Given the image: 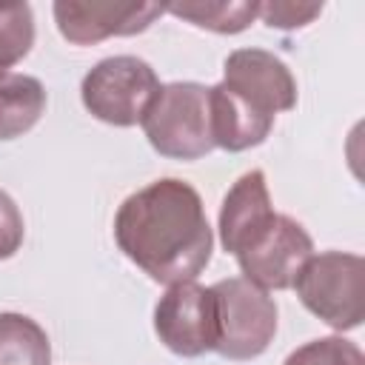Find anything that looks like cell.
Wrapping results in <instances>:
<instances>
[{"label": "cell", "instance_id": "cell-11", "mask_svg": "<svg viewBox=\"0 0 365 365\" xmlns=\"http://www.w3.org/2000/svg\"><path fill=\"white\" fill-rule=\"evenodd\" d=\"M208 103H211L214 148L220 145L225 151H245L259 145L274 128V117L257 111L222 83L208 88Z\"/></svg>", "mask_w": 365, "mask_h": 365}, {"label": "cell", "instance_id": "cell-10", "mask_svg": "<svg viewBox=\"0 0 365 365\" xmlns=\"http://www.w3.org/2000/svg\"><path fill=\"white\" fill-rule=\"evenodd\" d=\"M271 194L265 185V174L259 168L245 171L225 194L220 208V242L228 254H240L271 220H274Z\"/></svg>", "mask_w": 365, "mask_h": 365}, {"label": "cell", "instance_id": "cell-17", "mask_svg": "<svg viewBox=\"0 0 365 365\" xmlns=\"http://www.w3.org/2000/svg\"><path fill=\"white\" fill-rule=\"evenodd\" d=\"M322 11L319 3H259V14L271 29H299L308 26Z\"/></svg>", "mask_w": 365, "mask_h": 365}, {"label": "cell", "instance_id": "cell-4", "mask_svg": "<svg viewBox=\"0 0 365 365\" xmlns=\"http://www.w3.org/2000/svg\"><path fill=\"white\" fill-rule=\"evenodd\" d=\"M160 91L157 71L134 57V54H117L100 60L80 86L83 106L108 125H137L148 106L154 103Z\"/></svg>", "mask_w": 365, "mask_h": 365}, {"label": "cell", "instance_id": "cell-9", "mask_svg": "<svg viewBox=\"0 0 365 365\" xmlns=\"http://www.w3.org/2000/svg\"><path fill=\"white\" fill-rule=\"evenodd\" d=\"M160 14H165L163 3H77V0L54 3L57 29L74 46H91L108 37L140 34Z\"/></svg>", "mask_w": 365, "mask_h": 365}, {"label": "cell", "instance_id": "cell-16", "mask_svg": "<svg viewBox=\"0 0 365 365\" xmlns=\"http://www.w3.org/2000/svg\"><path fill=\"white\" fill-rule=\"evenodd\" d=\"M282 365H365L356 342L342 336H319L288 354Z\"/></svg>", "mask_w": 365, "mask_h": 365}, {"label": "cell", "instance_id": "cell-18", "mask_svg": "<svg viewBox=\"0 0 365 365\" xmlns=\"http://www.w3.org/2000/svg\"><path fill=\"white\" fill-rule=\"evenodd\" d=\"M26 237V225H23V214L14 205V200L0 191V259H9L17 254V248L23 245Z\"/></svg>", "mask_w": 365, "mask_h": 365}, {"label": "cell", "instance_id": "cell-15", "mask_svg": "<svg viewBox=\"0 0 365 365\" xmlns=\"http://www.w3.org/2000/svg\"><path fill=\"white\" fill-rule=\"evenodd\" d=\"M34 46V14L29 3H0V71L20 63Z\"/></svg>", "mask_w": 365, "mask_h": 365}, {"label": "cell", "instance_id": "cell-6", "mask_svg": "<svg viewBox=\"0 0 365 365\" xmlns=\"http://www.w3.org/2000/svg\"><path fill=\"white\" fill-rule=\"evenodd\" d=\"M314 254L308 231L288 214L274 220L237 254L242 279L262 291H285L294 285L299 268Z\"/></svg>", "mask_w": 365, "mask_h": 365}, {"label": "cell", "instance_id": "cell-8", "mask_svg": "<svg viewBox=\"0 0 365 365\" xmlns=\"http://www.w3.org/2000/svg\"><path fill=\"white\" fill-rule=\"evenodd\" d=\"M222 71V86L268 117H277V111H288L297 106V80L291 68L265 48L231 51Z\"/></svg>", "mask_w": 365, "mask_h": 365}, {"label": "cell", "instance_id": "cell-3", "mask_svg": "<svg viewBox=\"0 0 365 365\" xmlns=\"http://www.w3.org/2000/svg\"><path fill=\"white\" fill-rule=\"evenodd\" d=\"M291 288L314 317L336 331H351L365 317V262L356 254H311Z\"/></svg>", "mask_w": 365, "mask_h": 365}, {"label": "cell", "instance_id": "cell-14", "mask_svg": "<svg viewBox=\"0 0 365 365\" xmlns=\"http://www.w3.org/2000/svg\"><path fill=\"white\" fill-rule=\"evenodd\" d=\"M174 17L194 23L197 29H208L217 34H237L251 26L259 14V3L248 0H194V3H171L165 6Z\"/></svg>", "mask_w": 365, "mask_h": 365}, {"label": "cell", "instance_id": "cell-12", "mask_svg": "<svg viewBox=\"0 0 365 365\" xmlns=\"http://www.w3.org/2000/svg\"><path fill=\"white\" fill-rule=\"evenodd\" d=\"M46 111V88L37 77L0 71V140H14L34 128Z\"/></svg>", "mask_w": 365, "mask_h": 365}, {"label": "cell", "instance_id": "cell-1", "mask_svg": "<svg viewBox=\"0 0 365 365\" xmlns=\"http://www.w3.org/2000/svg\"><path fill=\"white\" fill-rule=\"evenodd\" d=\"M114 240L134 265L163 285L194 279L214 248L200 194L177 177L154 180L125 197L114 217Z\"/></svg>", "mask_w": 365, "mask_h": 365}, {"label": "cell", "instance_id": "cell-2", "mask_svg": "<svg viewBox=\"0 0 365 365\" xmlns=\"http://www.w3.org/2000/svg\"><path fill=\"white\" fill-rule=\"evenodd\" d=\"M151 148L171 160H200L214 148L208 88L200 83L160 86L140 120Z\"/></svg>", "mask_w": 365, "mask_h": 365}, {"label": "cell", "instance_id": "cell-7", "mask_svg": "<svg viewBox=\"0 0 365 365\" xmlns=\"http://www.w3.org/2000/svg\"><path fill=\"white\" fill-rule=\"evenodd\" d=\"M154 331L177 356H202L217 348L214 291L194 279L168 285L154 308Z\"/></svg>", "mask_w": 365, "mask_h": 365}, {"label": "cell", "instance_id": "cell-13", "mask_svg": "<svg viewBox=\"0 0 365 365\" xmlns=\"http://www.w3.org/2000/svg\"><path fill=\"white\" fill-rule=\"evenodd\" d=\"M0 365H51L46 331L26 314H0Z\"/></svg>", "mask_w": 365, "mask_h": 365}, {"label": "cell", "instance_id": "cell-5", "mask_svg": "<svg viewBox=\"0 0 365 365\" xmlns=\"http://www.w3.org/2000/svg\"><path fill=\"white\" fill-rule=\"evenodd\" d=\"M217 302V354L225 359L259 356L277 334V305L268 291L242 277L220 279L211 285Z\"/></svg>", "mask_w": 365, "mask_h": 365}]
</instances>
